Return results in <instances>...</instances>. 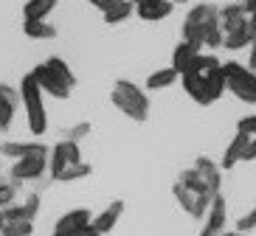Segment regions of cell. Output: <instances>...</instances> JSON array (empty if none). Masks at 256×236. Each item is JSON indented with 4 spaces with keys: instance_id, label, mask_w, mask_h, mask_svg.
I'll return each instance as SVG.
<instances>
[{
    "instance_id": "13",
    "label": "cell",
    "mask_w": 256,
    "mask_h": 236,
    "mask_svg": "<svg viewBox=\"0 0 256 236\" xmlns=\"http://www.w3.org/2000/svg\"><path fill=\"white\" fill-rule=\"evenodd\" d=\"M90 211L88 208H74V211L62 214L60 220H56V225H54V231H82L90 225Z\"/></svg>"
},
{
    "instance_id": "48",
    "label": "cell",
    "mask_w": 256,
    "mask_h": 236,
    "mask_svg": "<svg viewBox=\"0 0 256 236\" xmlns=\"http://www.w3.org/2000/svg\"><path fill=\"white\" fill-rule=\"evenodd\" d=\"M0 236H12V234H0Z\"/></svg>"
},
{
    "instance_id": "15",
    "label": "cell",
    "mask_w": 256,
    "mask_h": 236,
    "mask_svg": "<svg viewBox=\"0 0 256 236\" xmlns=\"http://www.w3.org/2000/svg\"><path fill=\"white\" fill-rule=\"evenodd\" d=\"M254 31H250L248 23H242L240 28L228 31V34H222V45L228 48V51H240V48H250V42H254Z\"/></svg>"
},
{
    "instance_id": "9",
    "label": "cell",
    "mask_w": 256,
    "mask_h": 236,
    "mask_svg": "<svg viewBox=\"0 0 256 236\" xmlns=\"http://www.w3.org/2000/svg\"><path fill=\"white\" fill-rule=\"evenodd\" d=\"M113 90H118L121 96H124V99H127L130 104H136L144 115H150V99H146V93H144L136 82H130V79H118Z\"/></svg>"
},
{
    "instance_id": "25",
    "label": "cell",
    "mask_w": 256,
    "mask_h": 236,
    "mask_svg": "<svg viewBox=\"0 0 256 236\" xmlns=\"http://www.w3.org/2000/svg\"><path fill=\"white\" fill-rule=\"evenodd\" d=\"M172 194H174V200L180 203V208H183V211L194 214V203H197V194H192V191H188L186 186H180V183H174V186H172Z\"/></svg>"
},
{
    "instance_id": "45",
    "label": "cell",
    "mask_w": 256,
    "mask_h": 236,
    "mask_svg": "<svg viewBox=\"0 0 256 236\" xmlns=\"http://www.w3.org/2000/svg\"><path fill=\"white\" fill-rule=\"evenodd\" d=\"M222 236H245V234H228V231H226V234H222Z\"/></svg>"
},
{
    "instance_id": "26",
    "label": "cell",
    "mask_w": 256,
    "mask_h": 236,
    "mask_svg": "<svg viewBox=\"0 0 256 236\" xmlns=\"http://www.w3.org/2000/svg\"><path fill=\"white\" fill-rule=\"evenodd\" d=\"M90 172H93V166L82 160V163H76V166H68V169H65V172L60 175V180H62V183H74V180H84V177L90 175Z\"/></svg>"
},
{
    "instance_id": "47",
    "label": "cell",
    "mask_w": 256,
    "mask_h": 236,
    "mask_svg": "<svg viewBox=\"0 0 256 236\" xmlns=\"http://www.w3.org/2000/svg\"><path fill=\"white\" fill-rule=\"evenodd\" d=\"M169 3H186V0H169Z\"/></svg>"
},
{
    "instance_id": "33",
    "label": "cell",
    "mask_w": 256,
    "mask_h": 236,
    "mask_svg": "<svg viewBox=\"0 0 256 236\" xmlns=\"http://www.w3.org/2000/svg\"><path fill=\"white\" fill-rule=\"evenodd\" d=\"M254 228H256V206L250 208L245 217L236 220V234H248V231H254Z\"/></svg>"
},
{
    "instance_id": "46",
    "label": "cell",
    "mask_w": 256,
    "mask_h": 236,
    "mask_svg": "<svg viewBox=\"0 0 256 236\" xmlns=\"http://www.w3.org/2000/svg\"><path fill=\"white\" fill-rule=\"evenodd\" d=\"M98 3H102V0H90V6H96V8H98Z\"/></svg>"
},
{
    "instance_id": "10",
    "label": "cell",
    "mask_w": 256,
    "mask_h": 236,
    "mask_svg": "<svg viewBox=\"0 0 256 236\" xmlns=\"http://www.w3.org/2000/svg\"><path fill=\"white\" fill-rule=\"evenodd\" d=\"M121 214H124V200H113L98 217H93L90 225L98 231V234H110V231L116 228V222L121 220Z\"/></svg>"
},
{
    "instance_id": "37",
    "label": "cell",
    "mask_w": 256,
    "mask_h": 236,
    "mask_svg": "<svg viewBox=\"0 0 256 236\" xmlns=\"http://www.w3.org/2000/svg\"><path fill=\"white\" fill-rule=\"evenodd\" d=\"M3 217H6V222H28V220H26L23 206H8V208H3Z\"/></svg>"
},
{
    "instance_id": "16",
    "label": "cell",
    "mask_w": 256,
    "mask_h": 236,
    "mask_svg": "<svg viewBox=\"0 0 256 236\" xmlns=\"http://www.w3.org/2000/svg\"><path fill=\"white\" fill-rule=\"evenodd\" d=\"M172 11H174V3H169V0H155V3H146V6L136 8V14L141 20H146V23H152V20H166Z\"/></svg>"
},
{
    "instance_id": "22",
    "label": "cell",
    "mask_w": 256,
    "mask_h": 236,
    "mask_svg": "<svg viewBox=\"0 0 256 236\" xmlns=\"http://www.w3.org/2000/svg\"><path fill=\"white\" fill-rule=\"evenodd\" d=\"M178 76H180V73H178V70H174L172 65H169V68H160V70H155V73H152V76L146 79V87H150V90H160V87H169V84L178 82Z\"/></svg>"
},
{
    "instance_id": "2",
    "label": "cell",
    "mask_w": 256,
    "mask_h": 236,
    "mask_svg": "<svg viewBox=\"0 0 256 236\" xmlns=\"http://www.w3.org/2000/svg\"><path fill=\"white\" fill-rule=\"evenodd\" d=\"M222 73H226V87L245 104H254L256 101V73L248 65H240V62H226L222 65Z\"/></svg>"
},
{
    "instance_id": "28",
    "label": "cell",
    "mask_w": 256,
    "mask_h": 236,
    "mask_svg": "<svg viewBox=\"0 0 256 236\" xmlns=\"http://www.w3.org/2000/svg\"><path fill=\"white\" fill-rule=\"evenodd\" d=\"M62 135H65V141L79 144L84 135H90V121H79V124H74V127H65V130H62Z\"/></svg>"
},
{
    "instance_id": "20",
    "label": "cell",
    "mask_w": 256,
    "mask_h": 236,
    "mask_svg": "<svg viewBox=\"0 0 256 236\" xmlns=\"http://www.w3.org/2000/svg\"><path fill=\"white\" fill-rule=\"evenodd\" d=\"M178 183L186 186V189L192 191V194H197V197H200V194H211L208 186H206V180L200 177V172H197V169H183L180 177H178Z\"/></svg>"
},
{
    "instance_id": "41",
    "label": "cell",
    "mask_w": 256,
    "mask_h": 236,
    "mask_svg": "<svg viewBox=\"0 0 256 236\" xmlns=\"http://www.w3.org/2000/svg\"><path fill=\"white\" fill-rule=\"evenodd\" d=\"M242 8H245V17H256V0H242Z\"/></svg>"
},
{
    "instance_id": "30",
    "label": "cell",
    "mask_w": 256,
    "mask_h": 236,
    "mask_svg": "<svg viewBox=\"0 0 256 236\" xmlns=\"http://www.w3.org/2000/svg\"><path fill=\"white\" fill-rule=\"evenodd\" d=\"M14 110H17V107H12L8 101L0 99V132H8V127H12V118H14Z\"/></svg>"
},
{
    "instance_id": "12",
    "label": "cell",
    "mask_w": 256,
    "mask_h": 236,
    "mask_svg": "<svg viewBox=\"0 0 256 236\" xmlns=\"http://www.w3.org/2000/svg\"><path fill=\"white\" fill-rule=\"evenodd\" d=\"M250 144V135H245V132H236V135L231 138V144L226 146V152H222V163H220V169H234L236 163L242 160V152H245V146Z\"/></svg>"
},
{
    "instance_id": "36",
    "label": "cell",
    "mask_w": 256,
    "mask_h": 236,
    "mask_svg": "<svg viewBox=\"0 0 256 236\" xmlns=\"http://www.w3.org/2000/svg\"><path fill=\"white\" fill-rule=\"evenodd\" d=\"M236 132H245V135L256 138V115H245L236 121Z\"/></svg>"
},
{
    "instance_id": "42",
    "label": "cell",
    "mask_w": 256,
    "mask_h": 236,
    "mask_svg": "<svg viewBox=\"0 0 256 236\" xmlns=\"http://www.w3.org/2000/svg\"><path fill=\"white\" fill-rule=\"evenodd\" d=\"M248 68L256 73V37H254V42H250V53H248Z\"/></svg>"
},
{
    "instance_id": "35",
    "label": "cell",
    "mask_w": 256,
    "mask_h": 236,
    "mask_svg": "<svg viewBox=\"0 0 256 236\" xmlns=\"http://www.w3.org/2000/svg\"><path fill=\"white\" fill-rule=\"evenodd\" d=\"M62 146H65V155H68V166L82 163V149H79V144H74V141H62Z\"/></svg>"
},
{
    "instance_id": "43",
    "label": "cell",
    "mask_w": 256,
    "mask_h": 236,
    "mask_svg": "<svg viewBox=\"0 0 256 236\" xmlns=\"http://www.w3.org/2000/svg\"><path fill=\"white\" fill-rule=\"evenodd\" d=\"M146 3H155V0H132V6H136V8L138 6H146Z\"/></svg>"
},
{
    "instance_id": "34",
    "label": "cell",
    "mask_w": 256,
    "mask_h": 236,
    "mask_svg": "<svg viewBox=\"0 0 256 236\" xmlns=\"http://www.w3.org/2000/svg\"><path fill=\"white\" fill-rule=\"evenodd\" d=\"M0 99L8 101L12 107H20V104H23V99H20V90H14L12 84H0Z\"/></svg>"
},
{
    "instance_id": "18",
    "label": "cell",
    "mask_w": 256,
    "mask_h": 236,
    "mask_svg": "<svg viewBox=\"0 0 256 236\" xmlns=\"http://www.w3.org/2000/svg\"><path fill=\"white\" fill-rule=\"evenodd\" d=\"M206 31V45L208 48H220L222 45V25H220V8H214L208 14V20L203 23Z\"/></svg>"
},
{
    "instance_id": "32",
    "label": "cell",
    "mask_w": 256,
    "mask_h": 236,
    "mask_svg": "<svg viewBox=\"0 0 256 236\" xmlns=\"http://www.w3.org/2000/svg\"><path fill=\"white\" fill-rule=\"evenodd\" d=\"M14 200H17V189L12 183H3V180H0V208L14 206Z\"/></svg>"
},
{
    "instance_id": "29",
    "label": "cell",
    "mask_w": 256,
    "mask_h": 236,
    "mask_svg": "<svg viewBox=\"0 0 256 236\" xmlns=\"http://www.w3.org/2000/svg\"><path fill=\"white\" fill-rule=\"evenodd\" d=\"M0 234H12V236H31L34 234V222H6V228Z\"/></svg>"
},
{
    "instance_id": "8",
    "label": "cell",
    "mask_w": 256,
    "mask_h": 236,
    "mask_svg": "<svg viewBox=\"0 0 256 236\" xmlns=\"http://www.w3.org/2000/svg\"><path fill=\"white\" fill-rule=\"evenodd\" d=\"M222 90H226V73H222V68L203 73V107L214 104L222 96Z\"/></svg>"
},
{
    "instance_id": "17",
    "label": "cell",
    "mask_w": 256,
    "mask_h": 236,
    "mask_svg": "<svg viewBox=\"0 0 256 236\" xmlns=\"http://www.w3.org/2000/svg\"><path fill=\"white\" fill-rule=\"evenodd\" d=\"M56 3L60 0H28L23 6V20H46L56 8Z\"/></svg>"
},
{
    "instance_id": "3",
    "label": "cell",
    "mask_w": 256,
    "mask_h": 236,
    "mask_svg": "<svg viewBox=\"0 0 256 236\" xmlns=\"http://www.w3.org/2000/svg\"><path fill=\"white\" fill-rule=\"evenodd\" d=\"M48 158H51V155H28V158H23V160H14V166H12V186L20 189V186L28 183V180L40 183V180L46 177Z\"/></svg>"
},
{
    "instance_id": "6",
    "label": "cell",
    "mask_w": 256,
    "mask_h": 236,
    "mask_svg": "<svg viewBox=\"0 0 256 236\" xmlns=\"http://www.w3.org/2000/svg\"><path fill=\"white\" fill-rule=\"evenodd\" d=\"M0 155L3 158H12V160H23L28 155H51L46 144H20V141H6L0 144Z\"/></svg>"
},
{
    "instance_id": "40",
    "label": "cell",
    "mask_w": 256,
    "mask_h": 236,
    "mask_svg": "<svg viewBox=\"0 0 256 236\" xmlns=\"http://www.w3.org/2000/svg\"><path fill=\"white\" fill-rule=\"evenodd\" d=\"M242 160H256V138H250V144L245 146V152H242Z\"/></svg>"
},
{
    "instance_id": "1",
    "label": "cell",
    "mask_w": 256,
    "mask_h": 236,
    "mask_svg": "<svg viewBox=\"0 0 256 236\" xmlns=\"http://www.w3.org/2000/svg\"><path fill=\"white\" fill-rule=\"evenodd\" d=\"M20 99H23V107H26L28 130L34 132V135H46V130H48L46 101H42V90H40V84L34 82L31 73H26V76H23V84H20Z\"/></svg>"
},
{
    "instance_id": "19",
    "label": "cell",
    "mask_w": 256,
    "mask_h": 236,
    "mask_svg": "<svg viewBox=\"0 0 256 236\" xmlns=\"http://www.w3.org/2000/svg\"><path fill=\"white\" fill-rule=\"evenodd\" d=\"M23 34L31 39H54L56 37V28L46 20H23Z\"/></svg>"
},
{
    "instance_id": "27",
    "label": "cell",
    "mask_w": 256,
    "mask_h": 236,
    "mask_svg": "<svg viewBox=\"0 0 256 236\" xmlns=\"http://www.w3.org/2000/svg\"><path fill=\"white\" fill-rule=\"evenodd\" d=\"M132 0H127V3H121L118 8H113V11H107V14H102L104 17V23L107 25H116V23H124V20H127L130 14H132Z\"/></svg>"
},
{
    "instance_id": "14",
    "label": "cell",
    "mask_w": 256,
    "mask_h": 236,
    "mask_svg": "<svg viewBox=\"0 0 256 236\" xmlns=\"http://www.w3.org/2000/svg\"><path fill=\"white\" fill-rule=\"evenodd\" d=\"M242 23H248L242 3H226V6L220 8V25H222V34H228V31H234V28H240Z\"/></svg>"
},
{
    "instance_id": "24",
    "label": "cell",
    "mask_w": 256,
    "mask_h": 236,
    "mask_svg": "<svg viewBox=\"0 0 256 236\" xmlns=\"http://www.w3.org/2000/svg\"><path fill=\"white\" fill-rule=\"evenodd\" d=\"M46 65H48V68L54 70V73H56V76L62 79V82L68 84L70 90H74V87H76V76H74V70H70V65H68V62H65V59H60V56H51V59H48Z\"/></svg>"
},
{
    "instance_id": "31",
    "label": "cell",
    "mask_w": 256,
    "mask_h": 236,
    "mask_svg": "<svg viewBox=\"0 0 256 236\" xmlns=\"http://www.w3.org/2000/svg\"><path fill=\"white\" fill-rule=\"evenodd\" d=\"M23 211H26V220L34 222V217H37V211H40V194L37 191H31L28 197L23 200Z\"/></svg>"
},
{
    "instance_id": "11",
    "label": "cell",
    "mask_w": 256,
    "mask_h": 236,
    "mask_svg": "<svg viewBox=\"0 0 256 236\" xmlns=\"http://www.w3.org/2000/svg\"><path fill=\"white\" fill-rule=\"evenodd\" d=\"M217 68H222V62H220L214 53H194V56L183 65L180 76H186V73H192V76H203V73L217 70Z\"/></svg>"
},
{
    "instance_id": "39",
    "label": "cell",
    "mask_w": 256,
    "mask_h": 236,
    "mask_svg": "<svg viewBox=\"0 0 256 236\" xmlns=\"http://www.w3.org/2000/svg\"><path fill=\"white\" fill-rule=\"evenodd\" d=\"M121 3H127V0H102V3H98V8H102V14H107V11L118 8Z\"/></svg>"
},
{
    "instance_id": "5",
    "label": "cell",
    "mask_w": 256,
    "mask_h": 236,
    "mask_svg": "<svg viewBox=\"0 0 256 236\" xmlns=\"http://www.w3.org/2000/svg\"><path fill=\"white\" fill-rule=\"evenodd\" d=\"M226 220H228L226 197H222V194H214V203H211V208H208V217H206V222H203L200 236H222L226 234Z\"/></svg>"
},
{
    "instance_id": "44",
    "label": "cell",
    "mask_w": 256,
    "mask_h": 236,
    "mask_svg": "<svg viewBox=\"0 0 256 236\" xmlns=\"http://www.w3.org/2000/svg\"><path fill=\"white\" fill-rule=\"evenodd\" d=\"M6 228V217H3V208H0V231Z\"/></svg>"
},
{
    "instance_id": "21",
    "label": "cell",
    "mask_w": 256,
    "mask_h": 236,
    "mask_svg": "<svg viewBox=\"0 0 256 236\" xmlns=\"http://www.w3.org/2000/svg\"><path fill=\"white\" fill-rule=\"evenodd\" d=\"M68 169V155H65V146L62 141L51 149V158H48V177L51 180H60V175Z\"/></svg>"
},
{
    "instance_id": "4",
    "label": "cell",
    "mask_w": 256,
    "mask_h": 236,
    "mask_svg": "<svg viewBox=\"0 0 256 236\" xmlns=\"http://www.w3.org/2000/svg\"><path fill=\"white\" fill-rule=\"evenodd\" d=\"M31 76H34V82L40 84V90L48 93V96H54V99H68V96H70V87L62 82V79L56 76L51 68H48L46 62L31 70Z\"/></svg>"
},
{
    "instance_id": "7",
    "label": "cell",
    "mask_w": 256,
    "mask_h": 236,
    "mask_svg": "<svg viewBox=\"0 0 256 236\" xmlns=\"http://www.w3.org/2000/svg\"><path fill=\"white\" fill-rule=\"evenodd\" d=\"M194 169L200 172V177L206 180V186H208L211 194H220V186H222V169H220L211 158H206V155H200V158L194 160Z\"/></svg>"
},
{
    "instance_id": "23",
    "label": "cell",
    "mask_w": 256,
    "mask_h": 236,
    "mask_svg": "<svg viewBox=\"0 0 256 236\" xmlns=\"http://www.w3.org/2000/svg\"><path fill=\"white\" fill-rule=\"evenodd\" d=\"M194 53H200V48H194L192 42H186V39H180V42L174 45V51H172V68L178 70V73H180V70H183V65H186V62L192 59Z\"/></svg>"
},
{
    "instance_id": "38",
    "label": "cell",
    "mask_w": 256,
    "mask_h": 236,
    "mask_svg": "<svg viewBox=\"0 0 256 236\" xmlns=\"http://www.w3.org/2000/svg\"><path fill=\"white\" fill-rule=\"evenodd\" d=\"M54 236H102L93 225H88V228L82 231H54Z\"/></svg>"
}]
</instances>
